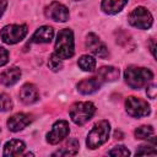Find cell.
Instances as JSON below:
<instances>
[{"label": "cell", "mask_w": 157, "mask_h": 157, "mask_svg": "<svg viewBox=\"0 0 157 157\" xmlns=\"http://www.w3.org/2000/svg\"><path fill=\"white\" fill-rule=\"evenodd\" d=\"M125 82L134 90H140L153 78V72L146 67H139L130 65L124 72Z\"/></svg>", "instance_id": "1"}, {"label": "cell", "mask_w": 157, "mask_h": 157, "mask_svg": "<svg viewBox=\"0 0 157 157\" xmlns=\"http://www.w3.org/2000/svg\"><path fill=\"white\" fill-rule=\"evenodd\" d=\"M75 53L74 45V33L69 28H63L59 31L55 42V54L60 59H69Z\"/></svg>", "instance_id": "2"}, {"label": "cell", "mask_w": 157, "mask_h": 157, "mask_svg": "<svg viewBox=\"0 0 157 157\" xmlns=\"http://www.w3.org/2000/svg\"><path fill=\"white\" fill-rule=\"evenodd\" d=\"M109 131H110V124L108 123V120H101L96 123L87 135V140H86L87 147L94 150L102 146L108 140Z\"/></svg>", "instance_id": "3"}, {"label": "cell", "mask_w": 157, "mask_h": 157, "mask_svg": "<svg viewBox=\"0 0 157 157\" xmlns=\"http://www.w3.org/2000/svg\"><path fill=\"white\" fill-rule=\"evenodd\" d=\"M96 107L91 102H77L70 107L69 114L71 120L77 125H83L94 114Z\"/></svg>", "instance_id": "4"}, {"label": "cell", "mask_w": 157, "mask_h": 157, "mask_svg": "<svg viewBox=\"0 0 157 157\" xmlns=\"http://www.w3.org/2000/svg\"><path fill=\"white\" fill-rule=\"evenodd\" d=\"M128 21L131 26H134L139 29H148L152 26L153 17L146 7L137 6L129 13Z\"/></svg>", "instance_id": "5"}, {"label": "cell", "mask_w": 157, "mask_h": 157, "mask_svg": "<svg viewBox=\"0 0 157 157\" xmlns=\"http://www.w3.org/2000/svg\"><path fill=\"white\" fill-rule=\"evenodd\" d=\"M27 32L26 25H7L0 29V38L6 44H16L26 37Z\"/></svg>", "instance_id": "6"}, {"label": "cell", "mask_w": 157, "mask_h": 157, "mask_svg": "<svg viewBox=\"0 0 157 157\" xmlns=\"http://www.w3.org/2000/svg\"><path fill=\"white\" fill-rule=\"evenodd\" d=\"M125 108H126V113L132 118L147 117L151 112L150 104L146 101L135 96L128 97V99L125 101Z\"/></svg>", "instance_id": "7"}, {"label": "cell", "mask_w": 157, "mask_h": 157, "mask_svg": "<svg viewBox=\"0 0 157 157\" xmlns=\"http://www.w3.org/2000/svg\"><path fill=\"white\" fill-rule=\"evenodd\" d=\"M44 13H45V17H48L49 20H53L55 22H66L70 16L69 9L58 1L50 2L45 7Z\"/></svg>", "instance_id": "8"}, {"label": "cell", "mask_w": 157, "mask_h": 157, "mask_svg": "<svg viewBox=\"0 0 157 157\" xmlns=\"http://www.w3.org/2000/svg\"><path fill=\"white\" fill-rule=\"evenodd\" d=\"M69 123L66 120H58L54 123L52 130L47 134V141L52 145H56L69 135Z\"/></svg>", "instance_id": "9"}, {"label": "cell", "mask_w": 157, "mask_h": 157, "mask_svg": "<svg viewBox=\"0 0 157 157\" xmlns=\"http://www.w3.org/2000/svg\"><path fill=\"white\" fill-rule=\"evenodd\" d=\"M86 47L98 58L105 59L108 56V48L107 45L99 39V37L94 33H88L86 37Z\"/></svg>", "instance_id": "10"}, {"label": "cell", "mask_w": 157, "mask_h": 157, "mask_svg": "<svg viewBox=\"0 0 157 157\" xmlns=\"http://www.w3.org/2000/svg\"><path fill=\"white\" fill-rule=\"evenodd\" d=\"M31 121H32V117L29 114L17 113V114H15L7 119V128H9V130L16 132V131L22 130L27 125H29Z\"/></svg>", "instance_id": "11"}, {"label": "cell", "mask_w": 157, "mask_h": 157, "mask_svg": "<svg viewBox=\"0 0 157 157\" xmlns=\"http://www.w3.org/2000/svg\"><path fill=\"white\" fill-rule=\"evenodd\" d=\"M102 82L103 81L98 76L85 78L77 83V91L82 94H91L97 90H99V87L102 86Z\"/></svg>", "instance_id": "12"}, {"label": "cell", "mask_w": 157, "mask_h": 157, "mask_svg": "<svg viewBox=\"0 0 157 157\" xmlns=\"http://www.w3.org/2000/svg\"><path fill=\"white\" fill-rule=\"evenodd\" d=\"M20 99L25 104H33L38 101L39 93L33 83H25L20 90Z\"/></svg>", "instance_id": "13"}, {"label": "cell", "mask_w": 157, "mask_h": 157, "mask_svg": "<svg viewBox=\"0 0 157 157\" xmlns=\"http://www.w3.org/2000/svg\"><path fill=\"white\" fill-rule=\"evenodd\" d=\"M54 37V29L50 26H42L39 27L32 36V43H50Z\"/></svg>", "instance_id": "14"}, {"label": "cell", "mask_w": 157, "mask_h": 157, "mask_svg": "<svg viewBox=\"0 0 157 157\" xmlns=\"http://www.w3.org/2000/svg\"><path fill=\"white\" fill-rule=\"evenodd\" d=\"M20 77H21V70L17 66H12L4 70L0 74V82L4 86H12L20 80Z\"/></svg>", "instance_id": "15"}, {"label": "cell", "mask_w": 157, "mask_h": 157, "mask_svg": "<svg viewBox=\"0 0 157 157\" xmlns=\"http://www.w3.org/2000/svg\"><path fill=\"white\" fill-rule=\"evenodd\" d=\"M25 148H26V145L23 141L13 139V140H10L6 142L2 155L4 156H21L23 153Z\"/></svg>", "instance_id": "16"}, {"label": "cell", "mask_w": 157, "mask_h": 157, "mask_svg": "<svg viewBox=\"0 0 157 157\" xmlns=\"http://www.w3.org/2000/svg\"><path fill=\"white\" fill-rule=\"evenodd\" d=\"M128 0H102V10L108 15H115L123 10Z\"/></svg>", "instance_id": "17"}, {"label": "cell", "mask_w": 157, "mask_h": 157, "mask_svg": "<svg viewBox=\"0 0 157 157\" xmlns=\"http://www.w3.org/2000/svg\"><path fill=\"white\" fill-rule=\"evenodd\" d=\"M98 77L102 81H115L119 77V70L114 66H102L98 69Z\"/></svg>", "instance_id": "18"}, {"label": "cell", "mask_w": 157, "mask_h": 157, "mask_svg": "<svg viewBox=\"0 0 157 157\" xmlns=\"http://www.w3.org/2000/svg\"><path fill=\"white\" fill-rule=\"evenodd\" d=\"M78 141L76 139H70L66 145L61 148V150H58L56 152L53 153V156H67V155H76L77 151H78Z\"/></svg>", "instance_id": "19"}, {"label": "cell", "mask_w": 157, "mask_h": 157, "mask_svg": "<svg viewBox=\"0 0 157 157\" xmlns=\"http://www.w3.org/2000/svg\"><path fill=\"white\" fill-rule=\"evenodd\" d=\"M153 135H155V130L151 125H142L135 130V136H136V139H140V140L152 139Z\"/></svg>", "instance_id": "20"}, {"label": "cell", "mask_w": 157, "mask_h": 157, "mask_svg": "<svg viewBox=\"0 0 157 157\" xmlns=\"http://www.w3.org/2000/svg\"><path fill=\"white\" fill-rule=\"evenodd\" d=\"M77 64L83 71H93L96 67V60L91 55H82L78 59Z\"/></svg>", "instance_id": "21"}, {"label": "cell", "mask_w": 157, "mask_h": 157, "mask_svg": "<svg viewBox=\"0 0 157 157\" xmlns=\"http://www.w3.org/2000/svg\"><path fill=\"white\" fill-rule=\"evenodd\" d=\"M13 107L12 99L6 93H0V110L1 112H9Z\"/></svg>", "instance_id": "22"}, {"label": "cell", "mask_w": 157, "mask_h": 157, "mask_svg": "<svg viewBox=\"0 0 157 157\" xmlns=\"http://www.w3.org/2000/svg\"><path fill=\"white\" fill-rule=\"evenodd\" d=\"M61 60H63V59H60L55 53L52 54L50 58H49V60H48V66H49V69H50L52 71H58V70H60V69L63 67V61H61Z\"/></svg>", "instance_id": "23"}, {"label": "cell", "mask_w": 157, "mask_h": 157, "mask_svg": "<svg viewBox=\"0 0 157 157\" xmlns=\"http://www.w3.org/2000/svg\"><path fill=\"white\" fill-rule=\"evenodd\" d=\"M117 43L120 44L121 47H128V44L129 43H132V40H131V37L126 32L119 31L117 33Z\"/></svg>", "instance_id": "24"}, {"label": "cell", "mask_w": 157, "mask_h": 157, "mask_svg": "<svg viewBox=\"0 0 157 157\" xmlns=\"http://www.w3.org/2000/svg\"><path fill=\"white\" fill-rule=\"evenodd\" d=\"M108 155H109V156H129V155H130V151H129L125 146L120 145V146L113 147V148L108 152Z\"/></svg>", "instance_id": "25"}, {"label": "cell", "mask_w": 157, "mask_h": 157, "mask_svg": "<svg viewBox=\"0 0 157 157\" xmlns=\"http://www.w3.org/2000/svg\"><path fill=\"white\" fill-rule=\"evenodd\" d=\"M156 153H157V151L155 150V147L148 146V145H141V146H139V148L135 152L136 156H141V155H156Z\"/></svg>", "instance_id": "26"}, {"label": "cell", "mask_w": 157, "mask_h": 157, "mask_svg": "<svg viewBox=\"0 0 157 157\" xmlns=\"http://www.w3.org/2000/svg\"><path fill=\"white\" fill-rule=\"evenodd\" d=\"M7 60H9V52L5 48L0 47V66L5 65L7 63Z\"/></svg>", "instance_id": "27"}, {"label": "cell", "mask_w": 157, "mask_h": 157, "mask_svg": "<svg viewBox=\"0 0 157 157\" xmlns=\"http://www.w3.org/2000/svg\"><path fill=\"white\" fill-rule=\"evenodd\" d=\"M156 91H157V88H156L155 85H151V86H148V87L146 88V93H147V96H148L151 99H155V97H156Z\"/></svg>", "instance_id": "28"}, {"label": "cell", "mask_w": 157, "mask_h": 157, "mask_svg": "<svg viewBox=\"0 0 157 157\" xmlns=\"http://www.w3.org/2000/svg\"><path fill=\"white\" fill-rule=\"evenodd\" d=\"M6 6H7V1H6V0H0V17H1V15L4 13Z\"/></svg>", "instance_id": "29"}, {"label": "cell", "mask_w": 157, "mask_h": 157, "mask_svg": "<svg viewBox=\"0 0 157 157\" xmlns=\"http://www.w3.org/2000/svg\"><path fill=\"white\" fill-rule=\"evenodd\" d=\"M150 50H151V53H152V55L155 58L156 54H155V39L153 38H151V40H150Z\"/></svg>", "instance_id": "30"}, {"label": "cell", "mask_w": 157, "mask_h": 157, "mask_svg": "<svg viewBox=\"0 0 157 157\" xmlns=\"http://www.w3.org/2000/svg\"><path fill=\"white\" fill-rule=\"evenodd\" d=\"M114 136H115V139H123V137H121V136H123V135H121V132H120V131H118V130L114 132Z\"/></svg>", "instance_id": "31"}]
</instances>
